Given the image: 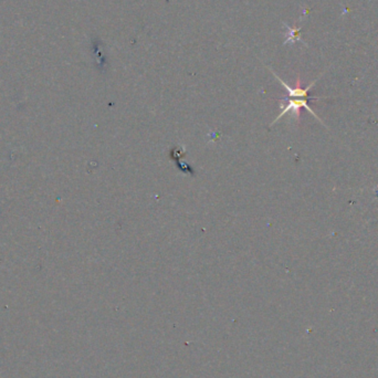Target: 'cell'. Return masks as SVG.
Returning <instances> with one entry per match:
<instances>
[{
    "instance_id": "6da1fadb",
    "label": "cell",
    "mask_w": 378,
    "mask_h": 378,
    "mask_svg": "<svg viewBox=\"0 0 378 378\" xmlns=\"http://www.w3.org/2000/svg\"><path fill=\"white\" fill-rule=\"evenodd\" d=\"M280 101V108H281V113L277 116V118H275L274 119V121L271 123V126L273 125V124H275V123H277V122H279L280 120H281V118H282V116H285L287 113H292V115L293 116H295V119H296V121L297 122H299L300 121V116H301V108H305V110H307L309 113H311L312 115H313L314 116V118L319 122V123H321V124L322 125H324L325 127H328V126H326L325 124H324V123H323V121L321 120V119H319L318 118V116L316 115V113L313 111V110H312V108L310 107V105H309V99H292V98H283V99H281V100H279Z\"/></svg>"
},
{
    "instance_id": "7a4b0ae2",
    "label": "cell",
    "mask_w": 378,
    "mask_h": 378,
    "mask_svg": "<svg viewBox=\"0 0 378 378\" xmlns=\"http://www.w3.org/2000/svg\"><path fill=\"white\" fill-rule=\"evenodd\" d=\"M270 71L272 72V74L275 77V79H277L278 81L281 83V85L283 86V88H285L287 90V92H288V97L287 98H292V99H309V100H319V99H322V98H312V97L309 96L310 90L312 88H313V86L315 85V83L318 81V79L322 77V74L319 75L317 79H315L313 82H311L310 85H308L307 88H301L300 79H297L295 88H291V86L289 84H287L285 81H283V80L280 77H278V74H275L271 69H270Z\"/></svg>"
},
{
    "instance_id": "3957f363",
    "label": "cell",
    "mask_w": 378,
    "mask_h": 378,
    "mask_svg": "<svg viewBox=\"0 0 378 378\" xmlns=\"http://www.w3.org/2000/svg\"><path fill=\"white\" fill-rule=\"evenodd\" d=\"M300 29L301 28H289L288 27V30L289 32L287 33L288 34V38L286 40V42H295V41H301V37H300Z\"/></svg>"
}]
</instances>
